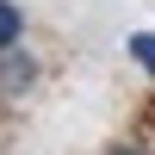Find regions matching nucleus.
Instances as JSON below:
<instances>
[{"label": "nucleus", "instance_id": "nucleus-2", "mask_svg": "<svg viewBox=\"0 0 155 155\" xmlns=\"http://www.w3.org/2000/svg\"><path fill=\"white\" fill-rule=\"evenodd\" d=\"M19 31H25V12L12 6V0H0V50H12V44H19Z\"/></svg>", "mask_w": 155, "mask_h": 155}, {"label": "nucleus", "instance_id": "nucleus-1", "mask_svg": "<svg viewBox=\"0 0 155 155\" xmlns=\"http://www.w3.org/2000/svg\"><path fill=\"white\" fill-rule=\"evenodd\" d=\"M31 81H37V62L25 56L19 44H12V50H0V93H25Z\"/></svg>", "mask_w": 155, "mask_h": 155}, {"label": "nucleus", "instance_id": "nucleus-3", "mask_svg": "<svg viewBox=\"0 0 155 155\" xmlns=\"http://www.w3.org/2000/svg\"><path fill=\"white\" fill-rule=\"evenodd\" d=\"M124 50L137 56V68H143V74H155V31H130V44H124Z\"/></svg>", "mask_w": 155, "mask_h": 155}, {"label": "nucleus", "instance_id": "nucleus-4", "mask_svg": "<svg viewBox=\"0 0 155 155\" xmlns=\"http://www.w3.org/2000/svg\"><path fill=\"white\" fill-rule=\"evenodd\" d=\"M112 155H149V149H137V143H118V149H112Z\"/></svg>", "mask_w": 155, "mask_h": 155}]
</instances>
